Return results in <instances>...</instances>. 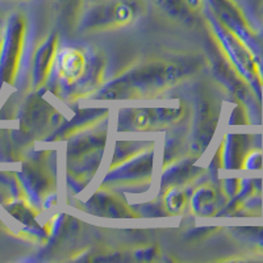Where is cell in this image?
Returning <instances> with one entry per match:
<instances>
[{
  "label": "cell",
  "instance_id": "6da1fadb",
  "mask_svg": "<svg viewBox=\"0 0 263 263\" xmlns=\"http://www.w3.org/2000/svg\"><path fill=\"white\" fill-rule=\"evenodd\" d=\"M84 69H86V61L81 51L69 49L61 54L58 71L63 81H66L67 83L78 81L83 75Z\"/></svg>",
  "mask_w": 263,
  "mask_h": 263
}]
</instances>
